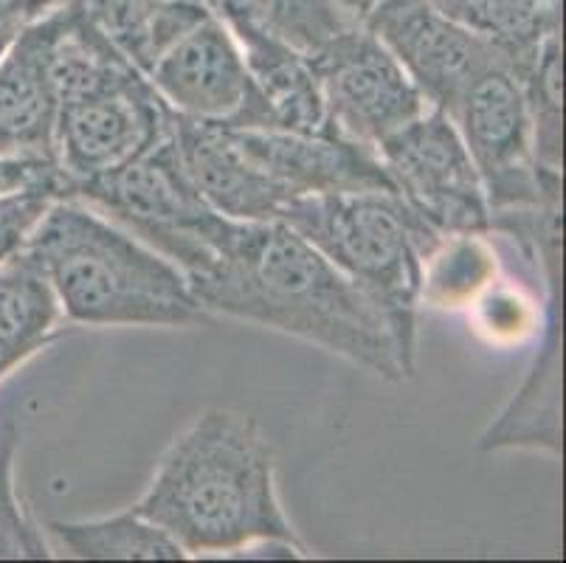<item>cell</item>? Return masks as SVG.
I'll list each match as a JSON object with an SVG mask.
<instances>
[{
  "label": "cell",
  "instance_id": "cell-1",
  "mask_svg": "<svg viewBox=\"0 0 566 563\" xmlns=\"http://www.w3.org/2000/svg\"><path fill=\"white\" fill-rule=\"evenodd\" d=\"M212 319L280 330L389 384L415 378L384 310L291 226L240 223L229 248L189 279Z\"/></svg>",
  "mask_w": 566,
  "mask_h": 563
},
{
  "label": "cell",
  "instance_id": "cell-2",
  "mask_svg": "<svg viewBox=\"0 0 566 563\" xmlns=\"http://www.w3.org/2000/svg\"><path fill=\"white\" fill-rule=\"evenodd\" d=\"M136 513L172 535L187 555H229L276 544L305 555L276 490L274 448L260 423L209 409L164 451Z\"/></svg>",
  "mask_w": 566,
  "mask_h": 563
},
{
  "label": "cell",
  "instance_id": "cell-3",
  "mask_svg": "<svg viewBox=\"0 0 566 563\" xmlns=\"http://www.w3.org/2000/svg\"><path fill=\"white\" fill-rule=\"evenodd\" d=\"M23 254L43 273L71 324L203 327L214 322L181 268L76 198L51 204Z\"/></svg>",
  "mask_w": 566,
  "mask_h": 563
},
{
  "label": "cell",
  "instance_id": "cell-4",
  "mask_svg": "<svg viewBox=\"0 0 566 563\" xmlns=\"http://www.w3.org/2000/svg\"><path fill=\"white\" fill-rule=\"evenodd\" d=\"M280 223L316 246L384 310L403 361L417 369V307L423 299L426 262L442 237L395 192L296 198Z\"/></svg>",
  "mask_w": 566,
  "mask_h": 563
},
{
  "label": "cell",
  "instance_id": "cell-5",
  "mask_svg": "<svg viewBox=\"0 0 566 563\" xmlns=\"http://www.w3.org/2000/svg\"><path fill=\"white\" fill-rule=\"evenodd\" d=\"M71 198L130 231L181 268L187 279L212 265L240 229V220L220 215L195 189L178 158L172 131L136 161L76 184Z\"/></svg>",
  "mask_w": 566,
  "mask_h": 563
},
{
  "label": "cell",
  "instance_id": "cell-6",
  "mask_svg": "<svg viewBox=\"0 0 566 563\" xmlns=\"http://www.w3.org/2000/svg\"><path fill=\"white\" fill-rule=\"evenodd\" d=\"M395 195L434 234L480 237L491 231V209L457 124L440 107L375 147Z\"/></svg>",
  "mask_w": 566,
  "mask_h": 563
},
{
  "label": "cell",
  "instance_id": "cell-7",
  "mask_svg": "<svg viewBox=\"0 0 566 563\" xmlns=\"http://www.w3.org/2000/svg\"><path fill=\"white\" fill-rule=\"evenodd\" d=\"M451 122L480 173L491 215L560 200V173L538 164L533 118L511 71L493 69L473 82Z\"/></svg>",
  "mask_w": 566,
  "mask_h": 563
},
{
  "label": "cell",
  "instance_id": "cell-8",
  "mask_svg": "<svg viewBox=\"0 0 566 563\" xmlns=\"http://www.w3.org/2000/svg\"><path fill=\"white\" fill-rule=\"evenodd\" d=\"M313 60L331 131L364 147H378L429 111L392 51L364 23L349 25Z\"/></svg>",
  "mask_w": 566,
  "mask_h": 563
},
{
  "label": "cell",
  "instance_id": "cell-9",
  "mask_svg": "<svg viewBox=\"0 0 566 563\" xmlns=\"http://www.w3.org/2000/svg\"><path fill=\"white\" fill-rule=\"evenodd\" d=\"M364 25L392 51L429 105L449 116L480 76L507 69L491 40L451 18L437 0H380Z\"/></svg>",
  "mask_w": 566,
  "mask_h": 563
},
{
  "label": "cell",
  "instance_id": "cell-10",
  "mask_svg": "<svg viewBox=\"0 0 566 563\" xmlns=\"http://www.w3.org/2000/svg\"><path fill=\"white\" fill-rule=\"evenodd\" d=\"M147 80L178 116L226 131H271L243 51L212 14L164 51Z\"/></svg>",
  "mask_w": 566,
  "mask_h": 563
},
{
  "label": "cell",
  "instance_id": "cell-11",
  "mask_svg": "<svg viewBox=\"0 0 566 563\" xmlns=\"http://www.w3.org/2000/svg\"><path fill=\"white\" fill-rule=\"evenodd\" d=\"M172 122L175 113L147 76L133 85L63 102L56 111L54 153L71 178V192L82 180L136 161L169 136Z\"/></svg>",
  "mask_w": 566,
  "mask_h": 563
},
{
  "label": "cell",
  "instance_id": "cell-12",
  "mask_svg": "<svg viewBox=\"0 0 566 563\" xmlns=\"http://www.w3.org/2000/svg\"><path fill=\"white\" fill-rule=\"evenodd\" d=\"M251 161L287 200L311 195L395 192L378 153L338 133L229 131Z\"/></svg>",
  "mask_w": 566,
  "mask_h": 563
},
{
  "label": "cell",
  "instance_id": "cell-13",
  "mask_svg": "<svg viewBox=\"0 0 566 563\" xmlns=\"http://www.w3.org/2000/svg\"><path fill=\"white\" fill-rule=\"evenodd\" d=\"M172 142L189 180L212 209L240 223L282 220L291 200L265 178L226 127L175 113Z\"/></svg>",
  "mask_w": 566,
  "mask_h": 563
},
{
  "label": "cell",
  "instance_id": "cell-14",
  "mask_svg": "<svg viewBox=\"0 0 566 563\" xmlns=\"http://www.w3.org/2000/svg\"><path fill=\"white\" fill-rule=\"evenodd\" d=\"M54 82L49 74V34L43 14L25 23L0 60V155L54 153Z\"/></svg>",
  "mask_w": 566,
  "mask_h": 563
},
{
  "label": "cell",
  "instance_id": "cell-15",
  "mask_svg": "<svg viewBox=\"0 0 566 563\" xmlns=\"http://www.w3.org/2000/svg\"><path fill=\"white\" fill-rule=\"evenodd\" d=\"M549 316L544 347L535 355L527 378L522 380L507 409L482 437V451L499 448H549L558 451V420H560V316H558V285L560 273H549Z\"/></svg>",
  "mask_w": 566,
  "mask_h": 563
},
{
  "label": "cell",
  "instance_id": "cell-16",
  "mask_svg": "<svg viewBox=\"0 0 566 563\" xmlns=\"http://www.w3.org/2000/svg\"><path fill=\"white\" fill-rule=\"evenodd\" d=\"M245 56L256 91L271 116V131L322 136L333 133L322 82L307 54L265 38H234Z\"/></svg>",
  "mask_w": 566,
  "mask_h": 563
},
{
  "label": "cell",
  "instance_id": "cell-17",
  "mask_svg": "<svg viewBox=\"0 0 566 563\" xmlns=\"http://www.w3.org/2000/svg\"><path fill=\"white\" fill-rule=\"evenodd\" d=\"M234 38H265L316 56L355 25L336 0H200Z\"/></svg>",
  "mask_w": 566,
  "mask_h": 563
},
{
  "label": "cell",
  "instance_id": "cell-18",
  "mask_svg": "<svg viewBox=\"0 0 566 563\" xmlns=\"http://www.w3.org/2000/svg\"><path fill=\"white\" fill-rule=\"evenodd\" d=\"M82 12L144 76L209 9L200 0H80Z\"/></svg>",
  "mask_w": 566,
  "mask_h": 563
},
{
  "label": "cell",
  "instance_id": "cell-19",
  "mask_svg": "<svg viewBox=\"0 0 566 563\" xmlns=\"http://www.w3.org/2000/svg\"><path fill=\"white\" fill-rule=\"evenodd\" d=\"M54 291L23 251L0 265V378L63 333Z\"/></svg>",
  "mask_w": 566,
  "mask_h": 563
},
{
  "label": "cell",
  "instance_id": "cell-20",
  "mask_svg": "<svg viewBox=\"0 0 566 563\" xmlns=\"http://www.w3.org/2000/svg\"><path fill=\"white\" fill-rule=\"evenodd\" d=\"M56 550L80 561H184L181 544L136 510L87 521H54Z\"/></svg>",
  "mask_w": 566,
  "mask_h": 563
},
{
  "label": "cell",
  "instance_id": "cell-21",
  "mask_svg": "<svg viewBox=\"0 0 566 563\" xmlns=\"http://www.w3.org/2000/svg\"><path fill=\"white\" fill-rule=\"evenodd\" d=\"M513 76L533 118L538 164L560 173V31L549 34Z\"/></svg>",
  "mask_w": 566,
  "mask_h": 563
},
{
  "label": "cell",
  "instance_id": "cell-22",
  "mask_svg": "<svg viewBox=\"0 0 566 563\" xmlns=\"http://www.w3.org/2000/svg\"><path fill=\"white\" fill-rule=\"evenodd\" d=\"M18 431L12 420H0V557L3 561H43L51 557L49 541L25 515L14 488Z\"/></svg>",
  "mask_w": 566,
  "mask_h": 563
},
{
  "label": "cell",
  "instance_id": "cell-23",
  "mask_svg": "<svg viewBox=\"0 0 566 563\" xmlns=\"http://www.w3.org/2000/svg\"><path fill=\"white\" fill-rule=\"evenodd\" d=\"M20 192H51L71 198V178L45 155H0V198Z\"/></svg>",
  "mask_w": 566,
  "mask_h": 563
},
{
  "label": "cell",
  "instance_id": "cell-24",
  "mask_svg": "<svg viewBox=\"0 0 566 563\" xmlns=\"http://www.w3.org/2000/svg\"><path fill=\"white\" fill-rule=\"evenodd\" d=\"M54 200L60 198L51 192H20L0 198V265L23 251L29 234Z\"/></svg>",
  "mask_w": 566,
  "mask_h": 563
},
{
  "label": "cell",
  "instance_id": "cell-25",
  "mask_svg": "<svg viewBox=\"0 0 566 563\" xmlns=\"http://www.w3.org/2000/svg\"><path fill=\"white\" fill-rule=\"evenodd\" d=\"M34 18H40V12L29 0H0V60L23 31V25L32 23Z\"/></svg>",
  "mask_w": 566,
  "mask_h": 563
},
{
  "label": "cell",
  "instance_id": "cell-26",
  "mask_svg": "<svg viewBox=\"0 0 566 563\" xmlns=\"http://www.w3.org/2000/svg\"><path fill=\"white\" fill-rule=\"evenodd\" d=\"M336 3L349 14V18L358 20V23H364V20H367V14L378 7L380 0H336Z\"/></svg>",
  "mask_w": 566,
  "mask_h": 563
},
{
  "label": "cell",
  "instance_id": "cell-27",
  "mask_svg": "<svg viewBox=\"0 0 566 563\" xmlns=\"http://www.w3.org/2000/svg\"><path fill=\"white\" fill-rule=\"evenodd\" d=\"M29 3H32V7L43 14V12H49V9L65 7V3H71V0H29Z\"/></svg>",
  "mask_w": 566,
  "mask_h": 563
}]
</instances>
